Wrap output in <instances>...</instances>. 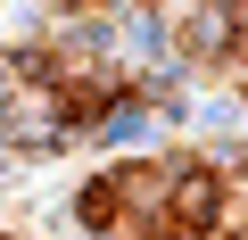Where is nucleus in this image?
Here are the masks:
<instances>
[{
    "label": "nucleus",
    "instance_id": "1",
    "mask_svg": "<svg viewBox=\"0 0 248 240\" xmlns=\"http://www.w3.org/2000/svg\"><path fill=\"white\" fill-rule=\"evenodd\" d=\"M240 25H248V17L232 9V0H174V9H166V50H174V66L215 75V66L232 58Z\"/></svg>",
    "mask_w": 248,
    "mask_h": 240
}]
</instances>
